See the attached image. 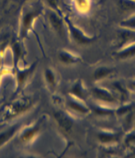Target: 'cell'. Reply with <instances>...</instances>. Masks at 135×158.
<instances>
[{
  "mask_svg": "<svg viewBox=\"0 0 135 158\" xmlns=\"http://www.w3.org/2000/svg\"><path fill=\"white\" fill-rule=\"evenodd\" d=\"M57 120L61 128H63L64 131H70L72 126V120L69 115H65L64 113L58 112L56 115Z\"/></svg>",
  "mask_w": 135,
  "mask_h": 158,
  "instance_id": "obj_15",
  "label": "cell"
},
{
  "mask_svg": "<svg viewBox=\"0 0 135 158\" xmlns=\"http://www.w3.org/2000/svg\"><path fill=\"white\" fill-rule=\"evenodd\" d=\"M118 39L119 44L118 48H122L127 44L135 43V29L122 27L118 31Z\"/></svg>",
  "mask_w": 135,
  "mask_h": 158,
  "instance_id": "obj_6",
  "label": "cell"
},
{
  "mask_svg": "<svg viewBox=\"0 0 135 158\" xmlns=\"http://www.w3.org/2000/svg\"><path fill=\"white\" fill-rule=\"evenodd\" d=\"M116 57L120 60H125L135 56V43L127 44L122 48H119V50L116 52Z\"/></svg>",
  "mask_w": 135,
  "mask_h": 158,
  "instance_id": "obj_11",
  "label": "cell"
},
{
  "mask_svg": "<svg viewBox=\"0 0 135 158\" xmlns=\"http://www.w3.org/2000/svg\"><path fill=\"white\" fill-rule=\"evenodd\" d=\"M129 87L132 89V90H133V91H135V79H133V80H131L130 82H129Z\"/></svg>",
  "mask_w": 135,
  "mask_h": 158,
  "instance_id": "obj_24",
  "label": "cell"
},
{
  "mask_svg": "<svg viewBox=\"0 0 135 158\" xmlns=\"http://www.w3.org/2000/svg\"><path fill=\"white\" fill-rule=\"evenodd\" d=\"M38 131H39V125L36 124V125H33V126H29V128H26L23 131L21 139L23 142L28 143L36 137V134L38 133Z\"/></svg>",
  "mask_w": 135,
  "mask_h": 158,
  "instance_id": "obj_14",
  "label": "cell"
},
{
  "mask_svg": "<svg viewBox=\"0 0 135 158\" xmlns=\"http://www.w3.org/2000/svg\"><path fill=\"white\" fill-rule=\"evenodd\" d=\"M125 143L127 146H131V145H135V131L129 133L125 139Z\"/></svg>",
  "mask_w": 135,
  "mask_h": 158,
  "instance_id": "obj_22",
  "label": "cell"
},
{
  "mask_svg": "<svg viewBox=\"0 0 135 158\" xmlns=\"http://www.w3.org/2000/svg\"><path fill=\"white\" fill-rule=\"evenodd\" d=\"M58 59L63 64H74L80 60V56L74 52L64 49L60 51Z\"/></svg>",
  "mask_w": 135,
  "mask_h": 158,
  "instance_id": "obj_9",
  "label": "cell"
},
{
  "mask_svg": "<svg viewBox=\"0 0 135 158\" xmlns=\"http://www.w3.org/2000/svg\"><path fill=\"white\" fill-rule=\"evenodd\" d=\"M50 21L53 29L57 31V33L61 36H63L64 34V22L63 20L56 15L55 13H50Z\"/></svg>",
  "mask_w": 135,
  "mask_h": 158,
  "instance_id": "obj_13",
  "label": "cell"
},
{
  "mask_svg": "<svg viewBox=\"0 0 135 158\" xmlns=\"http://www.w3.org/2000/svg\"><path fill=\"white\" fill-rule=\"evenodd\" d=\"M10 72H11V69H0V80L4 75L10 73Z\"/></svg>",
  "mask_w": 135,
  "mask_h": 158,
  "instance_id": "obj_23",
  "label": "cell"
},
{
  "mask_svg": "<svg viewBox=\"0 0 135 158\" xmlns=\"http://www.w3.org/2000/svg\"><path fill=\"white\" fill-rule=\"evenodd\" d=\"M113 71V69L110 67H99L94 72V79L95 81H101L112 74Z\"/></svg>",
  "mask_w": 135,
  "mask_h": 158,
  "instance_id": "obj_16",
  "label": "cell"
},
{
  "mask_svg": "<svg viewBox=\"0 0 135 158\" xmlns=\"http://www.w3.org/2000/svg\"><path fill=\"white\" fill-rule=\"evenodd\" d=\"M118 6L124 13H135V0H118Z\"/></svg>",
  "mask_w": 135,
  "mask_h": 158,
  "instance_id": "obj_18",
  "label": "cell"
},
{
  "mask_svg": "<svg viewBox=\"0 0 135 158\" xmlns=\"http://www.w3.org/2000/svg\"><path fill=\"white\" fill-rule=\"evenodd\" d=\"M66 25L68 27L69 32L71 34V38L74 42L79 44H87L92 43L94 41V37L89 35H87L85 32L81 29L77 27L73 22H71L70 20L66 21Z\"/></svg>",
  "mask_w": 135,
  "mask_h": 158,
  "instance_id": "obj_2",
  "label": "cell"
},
{
  "mask_svg": "<svg viewBox=\"0 0 135 158\" xmlns=\"http://www.w3.org/2000/svg\"><path fill=\"white\" fill-rule=\"evenodd\" d=\"M67 106L79 114H88L90 112V108L87 106L84 100L79 99L71 94L67 98Z\"/></svg>",
  "mask_w": 135,
  "mask_h": 158,
  "instance_id": "obj_5",
  "label": "cell"
},
{
  "mask_svg": "<svg viewBox=\"0 0 135 158\" xmlns=\"http://www.w3.org/2000/svg\"><path fill=\"white\" fill-rule=\"evenodd\" d=\"M44 77H45L47 85L50 88H55L57 86V73L54 71V69H52L51 68L46 69L44 71Z\"/></svg>",
  "mask_w": 135,
  "mask_h": 158,
  "instance_id": "obj_17",
  "label": "cell"
},
{
  "mask_svg": "<svg viewBox=\"0 0 135 158\" xmlns=\"http://www.w3.org/2000/svg\"><path fill=\"white\" fill-rule=\"evenodd\" d=\"M42 8L40 6H29V7H25L23 9L21 19V36L24 38L29 34V30L31 29L34 21L41 15Z\"/></svg>",
  "mask_w": 135,
  "mask_h": 158,
  "instance_id": "obj_1",
  "label": "cell"
},
{
  "mask_svg": "<svg viewBox=\"0 0 135 158\" xmlns=\"http://www.w3.org/2000/svg\"><path fill=\"white\" fill-rule=\"evenodd\" d=\"M120 25L122 27L135 29V13H133L130 17H128L126 20L123 21L120 23Z\"/></svg>",
  "mask_w": 135,
  "mask_h": 158,
  "instance_id": "obj_21",
  "label": "cell"
},
{
  "mask_svg": "<svg viewBox=\"0 0 135 158\" xmlns=\"http://www.w3.org/2000/svg\"><path fill=\"white\" fill-rule=\"evenodd\" d=\"M112 85H113L114 89L119 93L121 99L123 100V101H126V100L128 99L127 90H126L125 87L123 86V85H122V84H120V83H114V84H112Z\"/></svg>",
  "mask_w": 135,
  "mask_h": 158,
  "instance_id": "obj_20",
  "label": "cell"
},
{
  "mask_svg": "<svg viewBox=\"0 0 135 158\" xmlns=\"http://www.w3.org/2000/svg\"><path fill=\"white\" fill-rule=\"evenodd\" d=\"M86 84H84L82 82V80H78L71 87V94L77 97L79 99H81V100H85L87 96V87L85 85Z\"/></svg>",
  "mask_w": 135,
  "mask_h": 158,
  "instance_id": "obj_10",
  "label": "cell"
},
{
  "mask_svg": "<svg viewBox=\"0 0 135 158\" xmlns=\"http://www.w3.org/2000/svg\"><path fill=\"white\" fill-rule=\"evenodd\" d=\"M32 107V103L30 100H22L21 101H17L14 104L10 105L6 111V117L7 118H12L14 116L22 114L26 112L28 109Z\"/></svg>",
  "mask_w": 135,
  "mask_h": 158,
  "instance_id": "obj_3",
  "label": "cell"
},
{
  "mask_svg": "<svg viewBox=\"0 0 135 158\" xmlns=\"http://www.w3.org/2000/svg\"><path fill=\"white\" fill-rule=\"evenodd\" d=\"M92 94L96 100L104 103H113L117 100L115 94L105 87L94 86L92 89Z\"/></svg>",
  "mask_w": 135,
  "mask_h": 158,
  "instance_id": "obj_4",
  "label": "cell"
},
{
  "mask_svg": "<svg viewBox=\"0 0 135 158\" xmlns=\"http://www.w3.org/2000/svg\"><path fill=\"white\" fill-rule=\"evenodd\" d=\"M97 138L101 143L104 145H110V144L117 143L119 141V133L111 131H100L97 134Z\"/></svg>",
  "mask_w": 135,
  "mask_h": 158,
  "instance_id": "obj_8",
  "label": "cell"
},
{
  "mask_svg": "<svg viewBox=\"0 0 135 158\" xmlns=\"http://www.w3.org/2000/svg\"><path fill=\"white\" fill-rule=\"evenodd\" d=\"M36 62H34L28 69H16V77H17V82H18V88L21 89L24 86L25 83L28 81L29 77L31 76L33 71L36 69Z\"/></svg>",
  "mask_w": 135,
  "mask_h": 158,
  "instance_id": "obj_7",
  "label": "cell"
},
{
  "mask_svg": "<svg viewBox=\"0 0 135 158\" xmlns=\"http://www.w3.org/2000/svg\"><path fill=\"white\" fill-rule=\"evenodd\" d=\"M94 112L98 115H110L113 114V109L109 107H103L102 105H99V104H96V105H94V108H93Z\"/></svg>",
  "mask_w": 135,
  "mask_h": 158,
  "instance_id": "obj_19",
  "label": "cell"
},
{
  "mask_svg": "<svg viewBox=\"0 0 135 158\" xmlns=\"http://www.w3.org/2000/svg\"><path fill=\"white\" fill-rule=\"evenodd\" d=\"M18 130H19V125L15 124L14 126L10 127L8 130L2 131L0 133V148L2 146H4L6 143H7L8 141L17 133Z\"/></svg>",
  "mask_w": 135,
  "mask_h": 158,
  "instance_id": "obj_12",
  "label": "cell"
}]
</instances>
